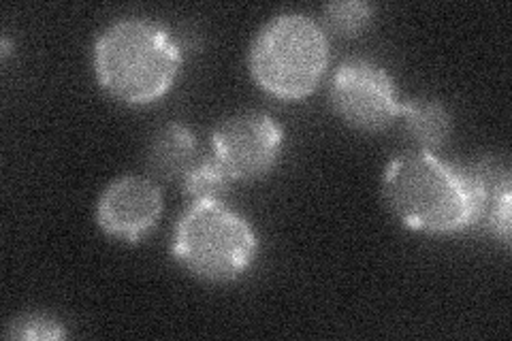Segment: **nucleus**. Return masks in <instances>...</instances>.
I'll return each mask as SVG.
<instances>
[{
    "mask_svg": "<svg viewBox=\"0 0 512 341\" xmlns=\"http://www.w3.org/2000/svg\"><path fill=\"white\" fill-rule=\"evenodd\" d=\"M382 197L404 226L429 235H451L476 224L491 201L483 175L453 167L434 152L395 156L382 173Z\"/></svg>",
    "mask_w": 512,
    "mask_h": 341,
    "instance_id": "f257e3e1",
    "label": "nucleus"
},
{
    "mask_svg": "<svg viewBox=\"0 0 512 341\" xmlns=\"http://www.w3.org/2000/svg\"><path fill=\"white\" fill-rule=\"evenodd\" d=\"M67 335L62 324L45 314H22L7 324V339H24V341H56Z\"/></svg>",
    "mask_w": 512,
    "mask_h": 341,
    "instance_id": "f8f14e48",
    "label": "nucleus"
},
{
    "mask_svg": "<svg viewBox=\"0 0 512 341\" xmlns=\"http://www.w3.org/2000/svg\"><path fill=\"white\" fill-rule=\"evenodd\" d=\"M256 250L259 239L250 222L220 201H192L175 224V261L205 282L242 278Z\"/></svg>",
    "mask_w": 512,
    "mask_h": 341,
    "instance_id": "20e7f679",
    "label": "nucleus"
},
{
    "mask_svg": "<svg viewBox=\"0 0 512 341\" xmlns=\"http://www.w3.org/2000/svg\"><path fill=\"white\" fill-rule=\"evenodd\" d=\"M197 137L188 126L173 122L160 128L148 148V169L163 182H182L197 158Z\"/></svg>",
    "mask_w": 512,
    "mask_h": 341,
    "instance_id": "6e6552de",
    "label": "nucleus"
},
{
    "mask_svg": "<svg viewBox=\"0 0 512 341\" xmlns=\"http://www.w3.org/2000/svg\"><path fill=\"white\" fill-rule=\"evenodd\" d=\"M282 148V126L263 111L235 113L212 133L214 158L233 182L267 175L278 165Z\"/></svg>",
    "mask_w": 512,
    "mask_h": 341,
    "instance_id": "423d86ee",
    "label": "nucleus"
},
{
    "mask_svg": "<svg viewBox=\"0 0 512 341\" xmlns=\"http://www.w3.org/2000/svg\"><path fill=\"white\" fill-rule=\"evenodd\" d=\"M329 64V39L320 24L303 13L271 18L250 45L252 79L267 94L284 101L310 96Z\"/></svg>",
    "mask_w": 512,
    "mask_h": 341,
    "instance_id": "7ed1b4c3",
    "label": "nucleus"
},
{
    "mask_svg": "<svg viewBox=\"0 0 512 341\" xmlns=\"http://www.w3.org/2000/svg\"><path fill=\"white\" fill-rule=\"evenodd\" d=\"M160 216H163V192L150 177H118L103 190L96 203V222L101 231L128 243L146 237Z\"/></svg>",
    "mask_w": 512,
    "mask_h": 341,
    "instance_id": "0eeeda50",
    "label": "nucleus"
},
{
    "mask_svg": "<svg viewBox=\"0 0 512 341\" xmlns=\"http://www.w3.org/2000/svg\"><path fill=\"white\" fill-rule=\"evenodd\" d=\"M231 177L224 171L218 160L212 158H199L192 169L184 175L182 188L186 197L192 201H220V197L231 186Z\"/></svg>",
    "mask_w": 512,
    "mask_h": 341,
    "instance_id": "9d476101",
    "label": "nucleus"
},
{
    "mask_svg": "<svg viewBox=\"0 0 512 341\" xmlns=\"http://www.w3.org/2000/svg\"><path fill=\"white\" fill-rule=\"evenodd\" d=\"M92 64L101 88L114 99L126 105H148L173 88L182 52L160 24L120 20L96 37Z\"/></svg>",
    "mask_w": 512,
    "mask_h": 341,
    "instance_id": "f03ea898",
    "label": "nucleus"
},
{
    "mask_svg": "<svg viewBox=\"0 0 512 341\" xmlns=\"http://www.w3.org/2000/svg\"><path fill=\"white\" fill-rule=\"evenodd\" d=\"M325 24L340 37H355L370 24L374 7L363 0H348V3H331L323 9Z\"/></svg>",
    "mask_w": 512,
    "mask_h": 341,
    "instance_id": "9b49d317",
    "label": "nucleus"
},
{
    "mask_svg": "<svg viewBox=\"0 0 512 341\" xmlns=\"http://www.w3.org/2000/svg\"><path fill=\"white\" fill-rule=\"evenodd\" d=\"M329 101L348 126L363 133H380L399 118L402 99L393 77L372 60L342 62L331 79Z\"/></svg>",
    "mask_w": 512,
    "mask_h": 341,
    "instance_id": "39448f33",
    "label": "nucleus"
},
{
    "mask_svg": "<svg viewBox=\"0 0 512 341\" xmlns=\"http://www.w3.org/2000/svg\"><path fill=\"white\" fill-rule=\"evenodd\" d=\"M399 118H404L408 135L425 152L440 150L451 137V113L440 101L429 99V96H416V99L402 103Z\"/></svg>",
    "mask_w": 512,
    "mask_h": 341,
    "instance_id": "1a4fd4ad",
    "label": "nucleus"
},
{
    "mask_svg": "<svg viewBox=\"0 0 512 341\" xmlns=\"http://www.w3.org/2000/svg\"><path fill=\"white\" fill-rule=\"evenodd\" d=\"M491 229L504 243L510 241V184L495 192L491 205Z\"/></svg>",
    "mask_w": 512,
    "mask_h": 341,
    "instance_id": "ddd939ff",
    "label": "nucleus"
}]
</instances>
